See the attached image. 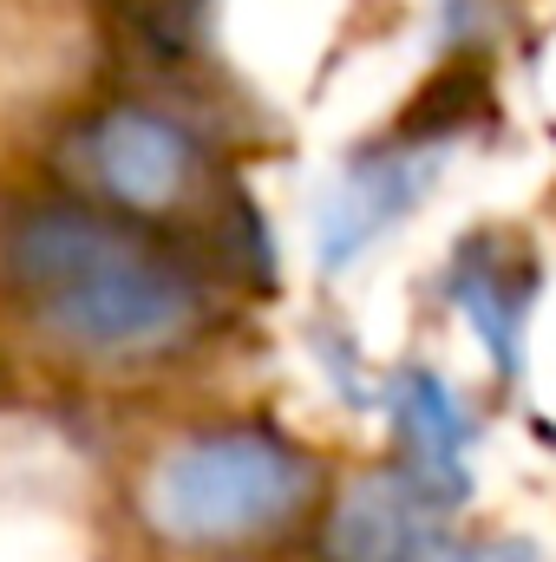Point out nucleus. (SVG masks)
I'll return each instance as SVG.
<instances>
[{
	"label": "nucleus",
	"instance_id": "f257e3e1",
	"mask_svg": "<svg viewBox=\"0 0 556 562\" xmlns=\"http://www.w3.org/2000/svg\"><path fill=\"white\" fill-rule=\"evenodd\" d=\"M7 276L59 347L92 360L170 353L203 321L190 276L112 210L53 203L20 216L7 236Z\"/></svg>",
	"mask_w": 556,
	"mask_h": 562
},
{
	"label": "nucleus",
	"instance_id": "f03ea898",
	"mask_svg": "<svg viewBox=\"0 0 556 562\" xmlns=\"http://www.w3.org/2000/svg\"><path fill=\"white\" fill-rule=\"evenodd\" d=\"M314 491V464L269 431H203L170 445L144 477V517L184 550L256 543Z\"/></svg>",
	"mask_w": 556,
	"mask_h": 562
},
{
	"label": "nucleus",
	"instance_id": "7ed1b4c3",
	"mask_svg": "<svg viewBox=\"0 0 556 562\" xmlns=\"http://www.w3.org/2000/svg\"><path fill=\"white\" fill-rule=\"evenodd\" d=\"M73 170L105 210L138 223L203 210V144L157 105H105L86 119L73 138Z\"/></svg>",
	"mask_w": 556,
	"mask_h": 562
},
{
	"label": "nucleus",
	"instance_id": "20e7f679",
	"mask_svg": "<svg viewBox=\"0 0 556 562\" xmlns=\"http://www.w3.org/2000/svg\"><path fill=\"white\" fill-rule=\"evenodd\" d=\"M327 562H452L438 497L413 471L360 477L327 517Z\"/></svg>",
	"mask_w": 556,
	"mask_h": 562
},
{
	"label": "nucleus",
	"instance_id": "39448f33",
	"mask_svg": "<svg viewBox=\"0 0 556 562\" xmlns=\"http://www.w3.org/2000/svg\"><path fill=\"white\" fill-rule=\"evenodd\" d=\"M425 177H432V157H425V150H380V157H360V164L341 177V190L327 196V210H321V262H327V269L354 262L387 223H400V216L413 210V196L425 190Z\"/></svg>",
	"mask_w": 556,
	"mask_h": 562
},
{
	"label": "nucleus",
	"instance_id": "423d86ee",
	"mask_svg": "<svg viewBox=\"0 0 556 562\" xmlns=\"http://www.w3.org/2000/svg\"><path fill=\"white\" fill-rule=\"evenodd\" d=\"M393 431L407 445V471L445 504V497H465V458H471V419L458 406V393L425 373L407 367L393 380Z\"/></svg>",
	"mask_w": 556,
	"mask_h": 562
},
{
	"label": "nucleus",
	"instance_id": "0eeeda50",
	"mask_svg": "<svg viewBox=\"0 0 556 562\" xmlns=\"http://www.w3.org/2000/svg\"><path fill=\"white\" fill-rule=\"evenodd\" d=\"M458 314L478 327V340L491 347V360L504 373H518L524 353V314H531V269L504 249V243H471L458 256V269L445 276Z\"/></svg>",
	"mask_w": 556,
	"mask_h": 562
},
{
	"label": "nucleus",
	"instance_id": "6e6552de",
	"mask_svg": "<svg viewBox=\"0 0 556 562\" xmlns=\"http://www.w3.org/2000/svg\"><path fill=\"white\" fill-rule=\"evenodd\" d=\"M119 7L132 13V26H144V33H170V40H177L203 0H119Z\"/></svg>",
	"mask_w": 556,
	"mask_h": 562
},
{
	"label": "nucleus",
	"instance_id": "1a4fd4ad",
	"mask_svg": "<svg viewBox=\"0 0 556 562\" xmlns=\"http://www.w3.org/2000/svg\"><path fill=\"white\" fill-rule=\"evenodd\" d=\"M452 562H537V550H531V543L498 537V543H471V550H458Z\"/></svg>",
	"mask_w": 556,
	"mask_h": 562
}]
</instances>
